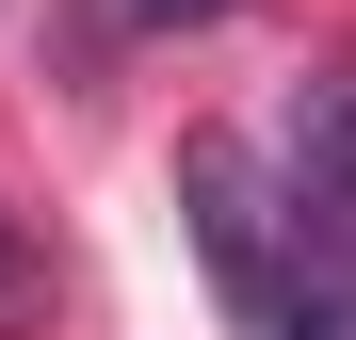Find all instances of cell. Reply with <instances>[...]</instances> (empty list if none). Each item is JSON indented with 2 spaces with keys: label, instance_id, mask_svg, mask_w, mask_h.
<instances>
[{
  "label": "cell",
  "instance_id": "cell-4",
  "mask_svg": "<svg viewBox=\"0 0 356 340\" xmlns=\"http://www.w3.org/2000/svg\"><path fill=\"white\" fill-rule=\"evenodd\" d=\"M211 17H243V0H97L113 49H178V33H211Z\"/></svg>",
  "mask_w": 356,
  "mask_h": 340
},
{
  "label": "cell",
  "instance_id": "cell-1",
  "mask_svg": "<svg viewBox=\"0 0 356 340\" xmlns=\"http://www.w3.org/2000/svg\"><path fill=\"white\" fill-rule=\"evenodd\" d=\"M275 227H291V340H356V49L308 65L275 130Z\"/></svg>",
  "mask_w": 356,
  "mask_h": 340
},
{
  "label": "cell",
  "instance_id": "cell-3",
  "mask_svg": "<svg viewBox=\"0 0 356 340\" xmlns=\"http://www.w3.org/2000/svg\"><path fill=\"white\" fill-rule=\"evenodd\" d=\"M0 340H49V243H33V211H0Z\"/></svg>",
  "mask_w": 356,
  "mask_h": 340
},
{
  "label": "cell",
  "instance_id": "cell-2",
  "mask_svg": "<svg viewBox=\"0 0 356 340\" xmlns=\"http://www.w3.org/2000/svg\"><path fill=\"white\" fill-rule=\"evenodd\" d=\"M178 211H195L227 308H243L259 340H291V227H275V179H259L243 130H195V146H178Z\"/></svg>",
  "mask_w": 356,
  "mask_h": 340
}]
</instances>
